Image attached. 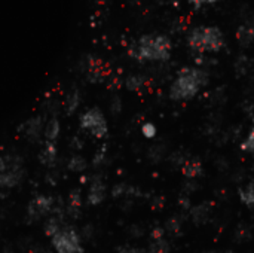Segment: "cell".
I'll return each mask as SVG.
<instances>
[{"label": "cell", "mask_w": 254, "mask_h": 253, "mask_svg": "<svg viewBox=\"0 0 254 253\" xmlns=\"http://www.w3.org/2000/svg\"><path fill=\"white\" fill-rule=\"evenodd\" d=\"M173 43L165 34H144L129 48V55L138 61H167L171 57Z\"/></svg>", "instance_id": "cell-1"}, {"label": "cell", "mask_w": 254, "mask_h": 253, "mask_svg": "<svg viewBox=\"0 0 254 253\" xmlns=\"http://www.w3.org/2000/svg\"><path fill=\"white\" fill-rule=\"evenodd\" d=\"M206 82H208V75L202 68L183 67L170 86V99L174 101L190 100L204 85H206Z\"/></svg>", "instance_id": "cell-2"}, {"label": "cell", "mask_w": 254, "mask_h": 253, "mask_svg": "<svg viewBox=\"0 0 254 253\" xmlns=\"http://www.w3.org/2000/svg\"><path fill=\"white\" fill-rule=\"evenodd\" d=\"M188 47L196 54H214L223 50L224 34L216 26H199L188 34Z\"/></svg>", "instance_id": "cell-3"}, {"label": "cell", "mask_w": 254, "mask_h": 253, "mask_svg": "<svg viewBox=\"0 0 254 253\" xmlns=\"http://www.w3.org/2000/svg\"><path fill=\"white\" fill-rule=\"evenodd\" d=\"M55 253H83L80 236L73 226H63L61 231L51 238Z\"/></svg>", "instance_id": "cell-4"}, {"label": "cell", "mask_w": 254, "mask_h": 253, "mask_svg": "<svg viewBox=\"0 0 254 253\" xmlns=\"http://www.w3.org/2000/svg\"><path fill=\"white\" fill-rule=\"evenodd\" d=\"M80 128L89 131L95 139H104L109 131L106 117L98 107H91L80 115Z\"/></svg>", "instance_id": "cell-5"}, {"label": "cell", "mask_w": 254, "mask_h": 253, "mask_svg": "<svg viewBox=\"0 0 254 253\" xmlns=\"http://www.w3.org/2000/svg\"><path fill=\"white\" fill-rule=\"evenodd\" d=\"M55 205V198L51 195H36L27 205L26 219L29 223H36L45 216L52 213Z\"/></svg>", "instance_id": "cell-6"}, {"label": "cell", "mask_w": 254, "mask_h": 253, "mask_svg": "<svg viewBox=\"0 0 254 253\" xmlns=\"http://www.w3.org/2000/svg\"><path fill=\"white\" fill-rule=\"evenodd\" d=\"M43 128H45L43 117H33L18 127V133L30 143H37L43 134Z\"/></svg>", "instance_id": "cell-7"}, {"label": "cell", "mask_w": 254, "mask_h": 253, "mask_svg": "<svg viewBox=\"0 0 254 253\" xmlns=\"http://www.w3.org/2000/svg\"><path fill=\"white\" fill-rule=\"evenodd\" d=\"M107 195V188L106 183L103 182V179L100 176H94L89 183V189H88V195H86V201L89 205H100Z\"/></svg>", "instance_id": "cell-8"}, {"label": "cell", "mask_w": 254, "mask_h": 253, "mask_svg": "<svg viewBox=\"0 0 254 253\" xmlns=\"http://www.w3.org/2000/svg\"><path fill=\"white\" fill-rule=\"evenodd\" d=\"M57 159H58V148L55 142H45L39 152L40 164L48 169H54L57 166Z\"/></svg>", "instance_id": "cell-9"}, {"label": "cell", "mask_w": 254, "mask_h": 253, "mask_svg": "<svg viewBox=\"0 0 254 253\" xmlns=\"http://www.w3.org/2000/svg\"><path fill=\"white\" fill-rule=\"evenodd\" d=\"M80 213H82V194H80V189L75 188L68 192L65 215H68L72 219H79Z\"/></svg>", "instance_id": "cell-10"}, {"label": "cell", "mask_w": 254, "mask_h": 253, "mask_svg": "<svg viewBox=\"0 0 254 253\" xmlns=\"http://www.w3.org/2000/svg\"><path fill=\"white\" fill-rule=\"evenodd\" d=\"M80 101H82V97H80V91L78 88H73L68 91L64 99V103H63V107H64V112L67 117H72V115L79 109Z\"/></svg>", "instance_id": "cell-11"}, {"label": "cell", "mask_w": 254, "mask_h": 253, "mask_svg": "<svg viewBox=\"0 0 254 253\" xmlns=\"http://www.w3.org/2000/svg\"><path fill=\"white\" fill-rule=\"evenodd\" d=\"M210 215H211V207L206 202H201V204H198V205H195L190 209L192 220L196 225H204L206 220H208Z\"/></svg>", "instance_id": "cell-12"}, {"label": "cell", "mask_w": 254, "mask_h": 253, "mask_svg": "<svg viewBox=\"0 0 254 253\" xmlns=\"http://www.w3.org/2000/svg\"><path fill=\"white\" fill-rule=\"evenodd\" d=\"M60 133H61V124L57 117H52L43 128V137L46 139V142H57Z\"/></svg>", "instance_id": "cell-13"}, {"label": "cell", "mask_w": 254, "mask_h": 253, "mask_svg": "<svg viewBox=\"0 0 254 253\" xmlns=\"http://www.w3.org/2000/svg\"><path fill=\"white\" fill-rule=\"evenodd\" d=\"M181 173L188 179H196L202 174V164L199 159H188L181 166Z\"/></svg>", "instance_id": "cell-14"}, {"label": "cell", "mask_w": 254, "mask_h": 253, "mask_svg": "<svg viewBox=\"0 0 254 253\" xmlns=\"http://www.w3.org/2000/svg\"><path fill=\"white\" fill-rule=\"evenodd\" d=\"M63 226H64V218L52 215L48 218V220L45 222V234L52 238L61 231Z\"/></svg>", "instance_id": "cell-15"}, {"label": "cell", "mask_w": 254, "mask_h": 253, "mask_svg": "<svg viewBox=\"0 0 254 253\" xmlns=\"http://www.w3.org/2000/svg\"><path fill=\"white\" fill-rule=\"evenodd\" d=\"M239 200L241 202L248 207V209L254 210V182H250L244 188H239Z\"/></svg>", "instance_id": "cell-16"}, {"label": "cell", "mask_w": 254, "mask_h": 253, "mask_svg": "<svg viewBox=\"0 0 254 253\" xmlns=\"http://www.w3.org/2000/svg\"><path fill=\"white\" fill-rule=\"evenodd\" d=\"M237 39L242 47H248L254 39V27L251 26H242L237 32Z\"/></svg>", "instance_id": "cell-17"}, {"label": "cell", "mask_w": 254, "mask_h": 253, "mask_svg": "<svg viewBox=\"0 0 254 253\" xmlns=\"http://www.w3.org/2000/svg\"><path fill=\"white\" fill-rule=\"evenodd\" d=\"M68 170L75 171V173H83L88 169V163L86 159L80 155H73L70 159H68V164H67Z\"/></svg>", "instance_id": "cell-18"}, {"label": "cell", "mask_w": 254, "mask_h": 253, "mask_svg": "<svg viewBox=\"0 0 254 253\" xmlns=\"http://www.w3.org/2000/svg\"><path fill=\"white\" fill-rule=\"evenodd\" d=\"M144 85H146V78L142 76V75H131L125 81V86L129 91H138V89H142Z\"/></svg>", "instance_id": "cell-19"}, {"label": "cell", "mask_w": 254, "mask_h": 253, "mask_svg": "<svg viewBox=\"0 0 254 253\" xmlns=\"http://www.w3.org/2000/svg\"><path fill=\"white\" fill-rule=\"evenodd\" d=\"M170 252V243L165 238L153 240L147 249V253H168Z\"/></svg>", "instance_id": "cell-20"}, {"label": "cell", "mask_w": 254, "mask_h": 253, "mask_svg": "<svg viewBox=\"0 0 254 253\" xmlns=\"http://www.w3.org/2000/svg\"><path fill=\"white\" fill-rule=\"evenodd\" d=\"M134 189L131 188V186H128L127 183H118V185H114L113 186V189H111V195L114 197V198H118V197H124V195H127V194H129V192H132Z\"/></svg>", "instance_id": "cell-21"}, {"label": "cell", "mask_w": 254, "mask_h": 253, "mask_svg": "<svg viewBox=\"0 0 254 253\" xmlns=\"http://www.w3.org/2000/svg\"><path fill=\"white\" fill-rule=\"evenodd\" d=\"M241 149L245 151V152H254V125L250 130L247 139L241 143Z\"/></svg>", "instance_id": "cell-22"}, {"label": "cell", "mask_w": 254, "mask_h": 253, "mask_svg": "<svg viewBox=\"0 0 254 253\" xmlns=\"http://www.w3.org/2000/svg\"><path fill=\"white\" fill-rule=\"evenodd\" d=\"M106 152H107V148L106 146H101V149H98L97 153L94 155V158H92V166H94V167L103 166L104 159H106Z\"/></svg>", "instance_id": "cell-23"}, {"label": "cell", "mask_w": 254, "mask_h": 253, "mask_svg": "<svg viewBox=\"0 0 254 253\" xmlns=\"http://www.w3.org/2000/svg\"><path fill=\"white\" fill-rule=\"evenodd\" d=\"M142 133H143V135L146 137V139H153V137L156 135V133H158V128H156L155 124L146 122V124L142 127Z\"/></svg>", "instance_id": "cell-24"}, {"label": "cell", "mask_w": 254, "mask_h": 253, "mask_svg": "<svg viewBox=\"0 0 254 253\" xmlns=\"http://www.w3.org/2000/svg\"><path fill=\"white\" fill-rule=\"evenodd\" d=\"M167 231L170 233V234H173V236H175V234H178L180 233V229H181V222L177 219V218H173V219H170L168 222H167Z\"/></svg>", "instance_id": "cell-25"}, {"label": "cell", "mask_w": 254, "mask_h": 253, "mask_svg": "<svg viewBox=\"0 0 254 253\" xmlns=\"http://www.w3.org/2000/svg\"><path fill=\"white\" fill-rule=\"evenodd\" d=\"M222 2V0H189V3L195 8V9H199L202 8L204 5H216Z\"/></svg>", "instance_id": "cell-26"}, {"label": "cell", "mask_w": 254, "mask_h": 253, "mask_svg": "<svg viewBox=\"0 0 254 253\" xmlns=\"http://www.w3.org/2000/svg\"><path fill=\"white\" fill-rule=\"evenodd\" d=\"M30 253H52L49 249H46V247H43L42 244H39V243H32L30 246H29V249H27Z\"/></svg>", "instance_id": "cell-27"}, {"label": "cell", "mask_w": 254, "mask_h": 253, "mask_svg": "<svg viewBox=\"0 0 254 253\" xmlns=\"http://www.w3.org/2000/svg\"><path fill=\"white\" fill-rule=\"evenodd\" d=\"M164 234H165V229L162 226H155L150 231V238H152V241L153 240H159V238H164Z\"/></svg>", "instance_id": "cell-28"}, {"label": "cell", "mask_w": 254, "mask_h": 253, "mask_svg": "<svg viewBox=\"0 0 254 253\" xmlns=\"http://www.w3.org/2000/svg\"><path fill=\"white\" fill-rule=\"evenodd\" d=\"M121 109H122V103H121V99L119 97H113L111 99V101H110V110H111V113H119L121 112Z\"/></svg>", "instance_id": "cell-29"}, {"label": "cell", "mask_w": 254, "mask_h": 253, "mask_svg": "<svg viewBox=\"0 0 254 253\" xmlns=\"http://www.w3.org/2000/svg\"><path fill=\"white\" fill-rule=\"evenodd\" d=\"M118 253H147L142 249H137V247H132V246H122L118 249Z\"/></svg>", "instance_id": "cell-30"}, {"label": "cell", "mask_w": 254, "mask_h": 253, "mask_svg": "<svg viewBox=\"0 0 254 253\" xmlns=\"http://www.w3.org/2000/svg\"><path fill=\"white\" fill-rule=\"evenodd\" d=\"M70 148H73V149H82L83 148V140H80L78 135L73 137V139L70 140Z\"/></svg>", "instance_id": "cell-31"}, {"label": "cell", "mask_w": 254, "mask_h": 253, "mask_svg": "<svg viewBox=\"0 0 254 253\" xmlns=\"http://www.w3.org/2000/svg\"><path fill=\"white\" fill-rule=\"evenodd\" d=\"M3 253H14V247H12L11 244H6V246L3 247Z\"/></svg>", "instance_id": "cell-32"}, {"label": "cell", "mask_w": 254, "mask_h": 253, "mask_svg": "<svg viewBox=\"0 0 254 253\" xmlns=\"http://www.w3.org/2000/svg\"><path fill=\"white\" fill-rule=\"evenodd\" d=\"M253 170H254V166H253Z\"/></svg>", "instance_id": "cell-33"}]
</instances>
